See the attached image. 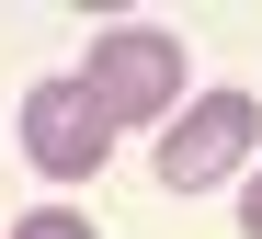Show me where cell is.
Returning <instances> with one entry per match:
<instances>
[{
    "mask_svg": "<svg viewBox=\"0 0 262 239\" xmlns=\"http://www.w3.org/2000/svg\"><path fill=\"white\" fill-rule=\"evenodd\" d=\"M80 80H92V103H103L114 125H160V114H183V34L114 23V34H92Z\"/></svg>",
    "mask_w": 262,
    "mask_h": 239,
    "instance_id": "6da1fadb",
    "label": "cell"
},
{
    "mask_svg": "<svg viewBox=\"0 0 262 239\" xmlns=\"http://www.w3.org/2000/svg\"><path fill=\"white\" fill-rule=\"evenodd\" d=\"M23 160L46 171V182H92V171L114 160V114L92 103V80H80V69H57V80L23 91Z\"/></svg>",
    "mask_w": 262,
    "mask_h": 239,
    "instance_id": "7a4b0ae2",
    "label": "cell"
},
{
    "mask_svg": "<svg viewBox=\"0 0 262 239\" xmlns=\"http://www.w3.org/2000/svg\"><path fill=\"white\" fill-rule=\"evenodd\" d=\"M251 148H262V103L251 91H194L183 125H160V182L171 194H205V182L251 171Z\"/></svg>",
    "mask_w": 262,
    "mask_h": 239,
    "instance_id": "3957f363",
    "label": "cell"
},
{
    "mask_svg": "<svg viewBox=\"0 0 262 239\" xmlns=\"http://www.w3.org/2000/svg\"><path fill=\"white\" fill-rule=\"evenodd\" d=\"M12 239H92V216H69V205H34V216H12Z\"/></svg>",
    "mask_w": 262,
    "mask_h": 239,
    "instance_id": "277c9868",
    "label": "cell"
},
{
    "mask_svg": "<svg viewBox=\"0 0 262 239\" xmlns=\"http://www.w3.org/2000/svg\"><path fill=\"white\" fill-rule=\"evenodd\" d=\"M239 228H251V239H262V171H251V194H239Z\"/></svg>",
    "mask_w": 262,
    "mask_h": 239,
    "instance_id": "5b68a950",
    "label": "cell"
}]
</instances>
